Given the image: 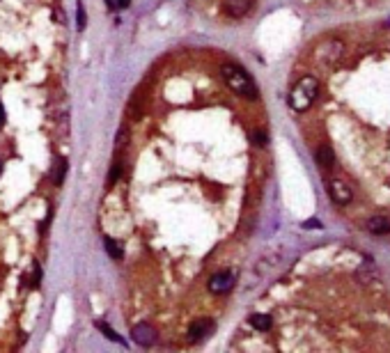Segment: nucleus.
I'll use <instances>...</instances> for the list:
<instances>
[{"label":"nucleus","mask_w":390,"mask_h":353,"mask_svg":"<svg viewBox=\"0 0 390 353\" xmlns=\"http://www.w3.org/2000/svg\"><path fill=\"white\" fill-rule=\"evenodd\" d=\"M220 76H223V80L227 83V87H230L234 94H239V96H244V99H257L259 96V90L257 85H255V80L250 78V73L246 71V69L237 67V64H223L220 67Z\"/></svg>","instance_id":"nucleus-1"},{"label":"nucleus","mask_w":390,"mask_h":353,"mask_svg":"<svg viewBox=\"0 0 390 353\" xmlns=\"http://www.w3.org/2000/svg\"><path fill=\"white\" fill-rule=\"evenodd\" d=\"M317 163L321 167H333V163H335V154H333L331 147H319L317 149Z\"/></svg>","instance_id":"nucleus-9"},{"label":"nucleus","mask_w":390,"mask_h":353,"mask_svg":"<svg viewBox=\"0 0 390 353\" xmlns=\"http://www.w3.org/2000/svg\"><path fill=\"white\" fill-rule=\"evenodd\" d=\"M131 337L140 347H152L154 342H156V330L149 323H136L131 328Z\"/></svg>","instance_id":"nucleus-4"},{"label":"nucleus","mask_w":390,"mask_h":353,"mask_svg":"<svg viewBox=\"0 0 390 353\" xmlns=\"http://www.w3.org/2000/svg\"><path fill=\"white\" fill-rule=\"evenodd\" d=\"M365 227L374 236H386V234H390V216H372L365 223Z\"/></svg>","instance_id":"nucleus-8"},{"label":"nucleus","mask_w":390,"mask_h":353,"mask_svg":"<svg viewBox=\"0 0 390 353\" xmlns=\"http://www.w3.org/2000/svg\"><path fill=\"white\" fill-rule=\"evenodd\" d=\"M85 23H87V16H85V7L78 2V30H85Z\"/></svg>","instance_id":"nucleus-16"},{"label":"nucleus","mask_w":390,"mask_h":353,"mask_svg":"<svg viewBox=\"0 0 390 353\" xmlns=\"http://www.w3.org/2000/svg\"><path fill=\"white\" fill-rule=\"evenodd\" d=\"M212 333H213V321L212 319H198V321H193L191 328H188V340L200 342V340H205V337H209Z\"/></svg>","instance_id":"nucleus-7"},{"label":"nucleus","mask_w":390,"mask_h":353,"mask_svg":"<svg viewBox=\"0 0 390 353\" xmlns=\"http://www.w3.org/2000/svg\"><path fill=\"white\" fill-rule=\"evenodd\" d=\"M110 7H117V9H126V7L131 5V0H106Z\"/></svg>","instance_id":"nucleus-17"},{"label":"nucleus","mask_w":390,"mask_h":353,"mask_svg":"<svg viewBox=\"0 0 390 353\" xmlns=\"http://www.w3.org/2000/svg\"><path fill=\"white\" fill-rule=\"evenodd\" d=\"M255 0H223V12L230 19H241L252 9Z\"/></svg>","instance_id":"nucleus-5"},{"label":"nucleus","mask_w":390,"mask_h":353,"mask_svg":"<svg viewBox=\"0 0 390 353\" xmlns=\"http://www.w3.org/2000/svg\"><path fill=\"white\" fill-rule=\"evenodd\" d=\"M124 140H126V128H122V131H119V135H117V147L124 145Z\"/></svg>","instance_id":"nucleus-19"},{"label":"nucleus","mask_w":390,"mask_h":353,"mask_svg":"<svg viewBox=\"0 0 390 353\" xmlns=\"http://www.w3.org/2000/svg\"><path fill=\"white\" fill-rule=\"evenodd\" d=\"M207 287H209L212 293H227L234 287V275L230 271H220V273H216L212 280L207 282Z\"/></svg>","instance_id":"nucleus-6"},{"label":"nucleus","mask_w":390,"mask_h":353,"mask_svg":"<svg viewBox=\"0 0 390 353\" xmlns=\"http://www.w3.org/2000/svg\"><path fill=\"white\" fill-rule=\"evenodd\" d=\"M5 108H2V103H0V127H2V124H5Z\"/></svg>","instance_id":"nucleus-20"},{"label":"nucleus","mask_w":390,"mask_h":353,"mask_svg":"<svg viewBox=\"0 0 390 353\" xmlns=\"http://www.w3.org/2000/svg\"><path fill=\"white\" fill-rule=\"evenodd\" d=\"M271 317H266V314H252L250 317V326L257 328V330H262V333H266V330H271Z\"/></svg>","instance_id":"nucleus-10"},{"label":"nucleus","mask_w":390,"mask_h":353,"mask_svg":"<svg viewBox=\"0 0 390 353\" xmlns=\"http://www.w3.org/2000/svg\"><path fill=\"white\" fill-rule=\"evenodd\" d=\"M319 92V83L315 76H305L294 85V90L289 92V106L296 113H305L312 106V101L317 99Z\"/></svg>","instance_id":"nucleus-2"},{"label":"nucleus","mask_w":390,"mask_h":353,"mask_svg":"<svg viewBox=\"0 0 390 353\" xmlns=\"http://www.w3.org/2000/svg\"><path fill=\"white\" fill-rule=\"evenodd\" d=\"M328 195H331V200L335 202V204H349L351 197H354V193H351L349 184H344L342 179H333L331 184H328Z\"/></svg>","instance_id":"nucleus-3"},{"label":"nucleus","mask_w":390,"mask_h":353,"mask_svg":"<svg viewBox=\"0 0 390 353\" xmlns=\"http://www.w3.org/2000/svg\"><path fill=\"white\" fill-rule=\"evenodd\" d=\"M119 163H115V165H110V172H108V186H112L115 181H117V177H119Z\"/></svg>","instance_id":"nucleus-15"},{"label":"nucleus","mask_w":390,"mask_h":353,"mask_svg":"<svg viewBox=\"0 0 390 353\" xmlns=\"http://www.w3.org/2000/svg\"><path fill=\"white\" fill-rule=\"evenodd\" d=\"M104 243H106V253L110 255L112 259H122V257H124V250H122V246H119V241L106 236V239H104Z\"/></svg>","instance_id":"nucleus-11"},{"label":"nucleus","mask_w":390,"mask_h":353,"mask_svg":"<svg viewBox=\"0 0 390 353\" xmlns=\"http://www.w3.org/2000/svg\"><path fill=\"white\" fill-rule=\"evenodd\" d=\"M250 140L255 142V145L264 147L266 142H269V138H266V133H264V131H262V128H257V131H252V133H250Z\"/></svg>","instance_id":"nucleus-14"},{"label":"nucleus","mask_w":390,"mask_h":353,"mask_svg":"<svg viewBox=\"0 0 390 353\" xmlns=\"http://www.w3.org/2000/svg\"><path fill=\"white\" fill-rule=\"evenodd\" d=\"M94 326H97V328L101 330V333L106 335V340H112V342H119V344H124V340H122V337H119V335L115 333V330H112V328L108 326V323H104V321H97Z\"/></svg>","instance_id":"nucleus-12"},{"label":"nucleus","mask_w":390,"mask_h":353,"mask_svg":"<svg viewBox=\"0 0 390 353\" xmlns=\"http://www.w3.org/2000/svg\"><path fill=\"white\" fill-rule=\"evenodd\" d=\"M303 227H305V229H317V227H321V225H319L317 218H310V220H305V223H303Z\"/></svg>","instance_id":"nucleus-18"},{"label":"nucleus","mask_w":390,"mask_h":353,"mask_svg":"<svg viewBox=\"0 0 390 353\" xmlns=\"http://www.w3.org/2000/svg\"><path fill=\"white\" fill-rule=\"evenodd\" d=\"M65 172H67V160L60 159L58 163H55V167H53V181H55V184H62V179H65Z\"/></svg>","instance_id":"nucleus-13"}]
</instances>
